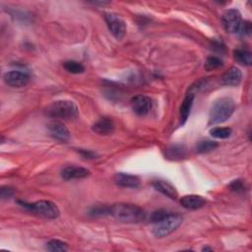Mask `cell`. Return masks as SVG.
<instances>
[{
    "label": "cell",
    "instance_id": "cell-1",
    "mask_svg": "<svg viewBox=\"0 0 252 252\" xmlns=\"http://www.w3.org/2000/svg\"><path fill=\"white\" fill-rule=\"evenodd\" d=\"M182 217L176 213H170L166 210L155 211L151 215L153 226V234L158 238H163L173 232L182 223Z\"/></svg>",
    "mask_w": 252,
    "mask_h": 252
},
{
    "label": "cell",
    "instance_id": "cell-2",
    "mask_svg": "<svg viewBox=\"0 0 252 252\" xmlns=\"http://www.w3.org/2000/svg\"><path fill=\"white\" fill-rule=\"evenodd\" d=\"M109 215L125 224H138L146 219V213L142 208L128 203H118L109 207Z\"/></svg>",
    "mask_w": 252,
    "mask_h": 252
},
{
    "label": "cell",
    "instance_id": "cell-3",
    "mask_svg": "<svg viewBox=\"0 0 252 252\" xmlns=\"http://www.w3.org/2000/svg\"><path fill=\"white\" fill-rule=\"evenodd\" d=\"M44 112L49 117L61 119H73L79 115V109L76 104L68 100H61L51 103L45 107Z\"/></svg>",
    "mask_w": 252,
    "mask_h": 252
},
{
    "label": "cell",
    "instance_id": "cell-4",
    "mask_svg": "<svg viewBox=\"0 0 252 252\" xmlns=\"http://www.w3.org/2000/svg\"><path fill=\"white\" fill-rule=\"evenodd\" d=\"M235 104L231 98H222L214 103L209 113V124L216 125L227 121L234 112Z\"/></svg>",
    "mask_w": 252,
    "mask_h": 252
},
{
    "label": "cell",
    "instance_id": "cell-5",
    "mask_svg": "<svg viewBox=\"0 0 252 252\" xmlns=\"http://www.w3.org/2000/svg\"><path fill=\"white\" fill-rule=\"evenodd\" d=\"M21 206H23L26 210L37 215L41 218H44L47 220L57 219L60 215V211L57 205L48 200H40L34 203H26L20 202Z\"/></svg>",
    "mask_w": 252,
    "mask_h": 252
},
{
    "label": "cell",
    "instance_id": "cell-6",
    "mask_svg": "<svg viewBox=\"0 0 252 252\" xmlns=\"http://www.w3.org/2000/svg\"><path fill=\"white\" fill-rule=\"evenodd\" d=\"M224 27L228 33L238 34L241 25L243 23L240 12L237 9H229L227 10L222 17Z\"/></svg>",
    "mask_w": 252,
    "mask_h": 252
},
{
    "label": "cell",
    "instance_id": "cell-7",
    "mask_svg": "<svg viewBox=\"0 0 252 252\" xmlns=\"http://www.w3.org/2000/svg\"><path fill=\"white\" fill-rule=\"evenodd\" d=\"M105 21L109 32L116 40H121L124 38L126 34V24L118 15L113 13H105Z\"/></svg>",
    "mask_w": 252,
    "mask_h": 252
},
{
    "label": "cell",
    "instance_id": "cell-8",
    "mask_svg": "<svg viewBox=\"0 0 252 252\" xmlns=\"http://www.w3.org/2000/svg\"><path fill=\"white\" fill-rule=\"evenodd\" d=\"M5 83L12 88H23L30 81V75L24 71L11 70L4 74Z\"/></svg>",
    "mask_w": 252,
    "mask_h": 252
},
{
    "label": "cell",
    "instance_id": "cell-9",
    "mask_svg": "<svg viewBox=\"0 0 252 252\" xmlns=\"http://www.w3.org/2000/svg\"><path fill=\"white\" fill-rule=\"evenodd\" d=\"M47 128L49 134L60 142H67L70 139V132L66 126L60 121H51L48 123Z\"/></svg>",
    "mask_w": 252,
    "mask_h": 252
},
{
    "label": "cell",
    "instance_id": "cell-10",
    "mask_svg": "<svg viewBox=\"0 0 252 252\" xmlns=\"http://www.w3.org/2000/svg\"><path fill=\"white\" fill-rule=\"evenodd\" d=\"M131 106L137 115L144 116L148 114L152 108V100L145 95H137L132 98Z\"/></svg>",
    "mask_w": 252,
    "mask_h": 252
},
{
    "label": "cell",
    "instance_id": "cell-11",
    "mask_svg": "<svg viewBox=\"0 0 252 252\" xmlns=\"http://www.w3.org/2000/svg\"><path fill=\"white\" fill-rule=\"evenodd\" d=\"M91 171L82 167L69 166L61 170V177L64 180H72V179H82L89 176Z\"/></svg>",
    "mask_w": 252,
    "mask_h": 252
},
{
    "label": "cell",
    "instance_id": "cell-12",
    "mask_svg": "<svg viewBox=\"0 0 252 252\" xmlns=\"http://www.w3.org/2000/svg\"><path fill=\"white\" fill-rule=\"evenodd\" d=\"M113 180L116 185L125 188H137L140 185V179L136 175L125 172H117Z\"/></svg>",
    "mask_w": 252,
    "mask_h": 252
},
{
    "label": "cell",
    "instance_id": "cell-13",
    "mask_svg": "<svg viewBox=\"0 0 252 252\" xmlns=\"http://www.w3.org/2000/svg\"><path fill=\"white\" fill-rule=\"evenodd\" d=\"M180 204L187 210H198L205 206L206 200L201 195L190 194L185 195L180 199Z\"/></svg>",
    "mask_w": 252,
    "mask_h": 252
},
{
    "label": "cell",
    "instance_id": "cell-14",
    "mask_svg": "<svg viewBox=\"0 0 252 252\" xmlns=\"http://www.w3.org/2000/svg\"><path fill=\"white\" fill-rule=\"evenodd\" d=\"M93 131L100 135H109L114 131V123L111 119L103 117L99 119L92 127Z\"/></svg>",
    "mask_w": 252,
    "mask_h": 252
},
{
    "label": "cell",
    "instance_id": "cell-15",
    "mask_svg": "<svg viewBox=\"0 0 252 252\" xmlns=\"http://www.w3.org/2000/svg\"><path fill=\"white\" fill-rule=\"evenodd\" d=\"M153 186L157 191L161 192L165 196L170 198V199H176L178 196V193L173 185L168 183V181L164 180H156L153 182Z\"/></svg>",
    "mask_w": 252,
    "mask_h": 252
},
{
    "label": "cell",
    "instance_id": "cell-16",
    "mask_svg": "<svg viewBox=\"0 0 252 252\" xmlns=\"http://www.w3.org/2000/svg\"><path fill=\"white\" fill-rule=\"evenodd\" d=\"M222 80L227 86H238L242 80V73L237 67H231L223 75Z\"/></svg>",
    "mask_w": 252,
    "mask_h": 252
},
{
    "label": "cell",
    "instance_id": "cell-17",
    "mask_svg": "<svg viewBox=\"0 0 252 252\" xmlns=\"http://www.w3.org/2000/svg\"><path fill=\"white\" fill-rule=\"evenodd\" d=\"M194 102V95L188 94L185 99L183 100L181 105H180V123L183 125L187 121L189 115H190V111L193 105Z\"/></svg>",
    "mask_w": 252,
    "mask_h": 252
},
{
    "label": "cell",
    "instance_id": "cell-18",
    "mask_svg": "<svg viewBox=\"0 0 252 252\" xmlns=\"http://www.w3.org/2000/svg\"><path fill=\"white\" fill-rule=\"evenodd\" d=\"M234 60L245 66H250L252 63L251 52L246 49H235L233 51Z\"/></svg>",
    "mask_w": 252,
    "mask_h": 252
},
{
    "label": "cell",
    "instance_id": "cell-19",
    "mask_svg": "<svg viewBox=\"0 0 252 252\" xmlns=\"http://www.w3.org/2000/svg\"><path fill=\"white\" fill-rule=\"evenodd\" d=\"M186 155L185 148L182 145H173L167 150V157L170 160H180Z\"/></svg>",
    "mask_w": 252,
    "mask_h": 252
},
{
    "label": "cell",
    "instance_id": "cell-20",
    "mask_svg": "<svg viewBox=\"0 0 252 252\" xmlns=\"http://www.w3.org/2000/svg\"><path fill=\"white\" fill-rule=\"evenodd\" d=\"M46 249L51 252H64L68 250V245L62 240L51 239L46 243Z\"/></svg>",
    "mask_w": 252,
    "mask_h": 252
},
{
    "label": "cell",
    "instance_id": "cell-21",
    "mask_svg": "<svg viewBox=\"0 0 252 252\" xmlns=\"http://www.w3.org/2000/svg\"><path fill=\"white\" fill-rule=\"evenodd\" d=\"M63 66L64 68L72 74H81L85 71V67L81 64L80 62L74 61V60H69L63 63Z\"/></svg>",
    "mask_w": 252,
    "mask_h": 252
},
{
    "label": "cell",
    "instance_id": "cell-22",
    "mask_svg": "<svg viewBox=\"0 0 252 252\" xmlns=\"http://www.w3.org/2000/svg\"><path fill=\"white\" fill-rule=\"evenodd\" d=\"M218 147V143L215 141H200L196 147L195 151L199 154H204V153H209L213 150H215Z\"/></svg>",
    "mask_w": 252,
    "mask_h": 252
},
{
    "label": "cell",
    "instance_id": "cell-23",
    "mask_svg": "<svg viewBox=\"0 0 252 252\" xmlns=\"http://www.w3.org/2000/svg\"><path fill=\"white\" fill-rule=\"evenodd\" d=\"M231 129L229 127H214L211 129L210 134L217 139H227L231 135Z\"/></svg>",
    "mask_w": 252,
    "mask_h": 252
},
{
    "label": "cell",
    "instance_id": "cell-24",
    "mask_svg": "<svg viewBox=\"0 0 252 252\" xmlns=\"http://www.w3.org/2000/svg\"><path fill=\"white\" fill-rule=\"evenodd\" d=\"M221 66H223V61L217 56H209L205 61V69H207L208 71L215 70L217 68H220Z\"/></svg>",
    "mask_w": 252,
    "mask_h": 252
},
{
    "label": "cell",
    "instance_id": "cell-25",
    "mask_svg": "<svg viewBox=\"0 0 252 252\" xmlns=\"http://www.w3.org/2000/svg\"><path fill=\"white\" fill-rule=\"evenodd\" d=\"M14 189L10 186H2L0 189V196L3 200L5 199H10L14 196Z\"/></svg>",
    "mask_w": 252,
    "mask_h": 252
},
{
    "label": "cell",
    "instance_id": "cell-26",
    "mask_svg": "<svg viewBox=\"0 0 252 252\" xmlns=\"http://www.w3.org/2000/svg\"><path fill=\"white\" fill-rule=\"evenodd\" d=\"M90 214L92 216H105V215H109V207L106 206H98L92 208L90 211Z\"/></svg>",
    "mask_w": 252,
    "mask_h": 252
},
{
    "label": "cell",
    "instance_id": "cell-27",
    "mask_svg": "<svg viewBox=\"0 0 252 252\" xmlns=\"http://www.w3.org/2000/svg\"><path fill=\"white\" fill-rule=\"evenodd\" d=\"M230 188H231V190L235 191V192H243L245 190V185L241 180L237 179V180H233L230 184Z\"/></svg>",
    "mask_w": 252,
    "mask_h": 252
},
{
    "label": "cell",
    "instance_id": "cell-28",
    "mask_svg": "<svg viewBox=\"0 0 252 252\" xmlns=\"http://www.w3.org/2000/svg\"><path fill=\"white\" fill-rule=\"evenodd\" d=\"M251 30H252L251 29V23L249 21H243V23L241 25V28H240V30H239L237 35L242 36V37L248 36V35H250Z\"/></svg>",
    "mask_w": 252,
    "mask_h": 252
},
{
    "label": "cell",
    "instance_id": "cell-29",
    "mask_svg": "<svg viewBox=\"0 0 252 252\" xmlns=\"http://www.w3.org/2000/svg\"><path fill=\"white\" fill-rule=\"evenodd\" d=\"M78 152L82 155L83 158L85 159H95L97 157V154L93 151L90 150H84V149H79Z\"/></svg>",
    "mask_w": 252,
    "mask_h": 252
},
{
    "label": "cell",
    "instance_id": "cell-30",
    "mask_svg": "<svg viewBox=\"0 0 252 252\" xmlns=\"http://www.w3.org/2000/svg\"><path fill=\"white\" fill-rule=\"evenodd\" d=\"M202 250H203V251H208V250H210V251H212V250H213V249H212V248H210V247H204V248H203V249H202Z\"/></svg>",
    "mask_w": 252,
    "mask_h": 252
}]
</instances>
